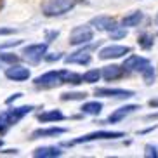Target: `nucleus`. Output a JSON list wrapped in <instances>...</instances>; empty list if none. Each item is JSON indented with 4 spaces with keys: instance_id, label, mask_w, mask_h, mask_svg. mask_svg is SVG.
I'll return each mask as SVG.
<instances>
[{
    "instance_id": "1",
    "label": "nucleus",
    "mask_w": 158,
    "mask_h": 158,
    "mask_svg": "<svg viewBox=\"0 0 158 158\" xmlns=\"http://www.w3.org/2000/svg\"><path fill=\"white\" fill-rule=\"evenodd\" d=\"M33 110V106H19V108H10V110H5V111L0 113V135L5 134L7 129L12 125H16L24 115H28Z\"/></svg>"
},
{
    "instance_id": "2",
    "label": "nucleus",
    "mask_w": 158,
    "mask_h": 158,
    "mask_svg": "<svg viewBox=\"0 0 158 158\" xmlns=\"http://www.w3.org/2000/svg\"><path fill=\"white\" fill-rule=\"evenodd\" d=\"M78 2L80 0H45L42 4V12L49 18L61 16L68 12V10H71Z\"/></svg>"
},
{
    "instance_id": "3",
    "label": "nucleus",
    "mask_w": 158,
    "mask_h": 158,
    "mask_svg": "<svg viewBox=\"0 0 158 158\" xmlns=\"http://www.w3.org/2000/svg\"><path fill=\"white\" fill-rule=\"evenodd\" d=\"M68 71L66 70H57V71H47V73L40 75L35 78V85L37 87H44V89H51V87H57V85L64 84V78Z\"/></svg>"
},
{
    "instance_id": "4",
    "label": "nucleus",
    "mask_w": 158,
    "mask_h": 158,
    "mask_svg": "<svg viewBox=\"0 0 158 158\" xmlns=\"http://www.w3.org/2000/svg\"><path fill=\"white\" fill-rule=\"evenodd\" d=\"M120 137H125L123 132H108V130H99V132H92V134L82 135L78 139L71 141V143H66V146H73V144H80V143H90V141H104V139H120Z\"/></svg>"
},
{
    "instance_id": "5",
    "label": "nucleus",
    "mask_w": 158,
    "mask_h": 158,
    "mask_svg": "<svg viewBox=\"0 0 158 158\" xmlns=\"http://www.w3.org/2000/svg\"><path fill=\"white\" fill-rule=\"evenodd\" d=\"M23 57L26 61H30L31 64H38L42 57L47 54V44H33V45H28L23 49Z\"/></svg>"
},
{
    "instance_id": "6",
    "label": "nucleus",
    "mask_w": 158,
    "mask_h": 158,
    "mask_svg": "<svg viewBox=\"0 0 158 158\" xmlns=\"http://www.w3.org/2000/svg\"><path fill=\"white\" fill-rule=\"evenodd\" d=\"M94 38V31L89 26H77L70 35V44L71 45H84L89 44Z\"/></svg>"
},
{
    "instance_id": "7",
    "label": "nucleus",
    "mask_w": 158,
    "mask_h": 158,
    "mask_svg": "<svg viewBox=\"0 0 158 158\" xmlns=\"http://www.w3.org/2000/svg\"><path fill=\"white\" fill-rule=\"evenodd\" d=\"M130 52H132V49L127 45H108L99 51V57L104 61L116 59V57H122V56H125V54H130Z\"/></svg>"
},
{
    "instance_id": "8",
    "label": "nucleus",
    "mask_w": 158,
    "mask_h": 158,
    "mask_svg": "<svg viewBox=\"0 0 158 158\" xmlns=\"http://www.w3.org/2000/svg\"><path fill=\"white\" fill-rule=\"evenodd\" d=\"M96 96H102V98H132L134 90H127V89H110V87H99L96 89Z\"/></svg>"
},
{
    "instance_id": "9",
    "label": "nucleus",
    "mask_w": 158,
    "mask_h": 158,
    "mask_svg": "<svg viewBox=\"0 0 158 158\" xmlns=\"http://www.w3.org/2000/svg\"><path fill=\"white\" fill-rule=\"evenodd\" d=\"M90 51H92V47H85L82 51H77V52H73V54H70L64 61L68 64H89L90 59H92Z\"/></svg>"
},
{
    "instance_id": "10",
    "label": "nucleus",
    "mask_w": 158,
    "mask_h": 158,
    "mask_svg": "<svg viewBox=\"0 0 158 158\" xmlns=\"http://www.w3.org/2000/svg\"><path fill=\"white\" fill-rule=\"evenodd\" d=\"M5 77L9 80H14V82H23V80H28L30 78V70L28 68H23L19 64H12L10 68H7L5 71Z\"/></svg>"
},
{
    "instance_id": "11",
    "label": "nucleus",
    "mask_w": 158,
    "mask_h": 158,
    "mask_svg": "<svg viewBox=\"0 0 158 158\" xmlns=\"http://www.w3.org/2000/svg\"><path fill=\"white\" fill-rule=\"evenodd\" d=\"M149 63V59L146 57H141V56H129L123 63V70L125 71H141L144 66Z\"/></svg>"
},
{
    "instance_id": "12",
    "label": "nucleus",
    "mask_w": 158,
    "mask_h": 158,
    "mask_svg": "<svg viewBox=\"0 0 158 158\" xmlns=\"http://www.w3.org/2000/svg\"><path fill=\"white\" fill-rule=\"evenodd\" d=\"M90 24H92L94 28L101 30V31H113L115 28H118L116 26V21L113 18H106V16H99V18H94L92 21H90Z\"/></svg>"
},
{
    "instance_id": "13",
    "label": "nucleus",
    "mask_w": 158,
    "mask_h": 158,
    "mask_svg": "<svg viewBox=\"0 0 158 158\" xmlns=\"http://www.w3.org/2000/svg\"><path fill=\"white\" fill-rule=\"evenodd\" d=\"M135 110H139L137 104H127V106H122V108H118L116 111H113L111 115L108 116V122H110V123H116V122L123 120L125 116H129L130 113H134Z\"/></svg>"
},
{
    "instance_id": "14",
    "label": "nucleus",
    "mask_w": 158,
    "mask_h": 158,
    "mask_svg": "<svg viewBox=\"0 0 158 158\" xmlns=\"http://www.w3.org/2000/svg\"><path fill=\"white\" fill-rule=\"evenodd\" d=\"M66 129L63 127H49V129H37L31 134V139H40V137H56V135L64 134Z\"/></svg>"
},
{
    "instance_id": "15",
    "label": "nucleus",
    "mask_w": 158,
    "mask_h": 158,
    "mask_svg": "<svg viewBox=\"0 0 158 158\" xmlns=\"http://www.w3.org/2000/svg\"><path fill=\"white\" fill-rule=\"evenodd\" d=\"M63 151L56 146H44V148H37L33 151V156L35 158H56V156H61Z\"/></svg>"
},
{
    "instance_id": "16",
    "label": "nucleus",
    "mask_w": 158,
    "mask_h": 158,
    "mask_svg": "<svg viewBox=\"0 0 158 158\" xmlns=\"http://www.w3.org/2000/svg\"><path fill=\"white\" fill-rule=\"evenodd\" d=\"M125 73L123 70V66H118V64H111V66H106L104 70H102L101 77H104V80L108 82H111V80H116V78H122Z\"/></svg>"
},
{
    "instance_id": "17",
    "label": "nucleus",
    "mask_w": 158,
    "mask_h": 158,
    "mask_svg": "<svg viewBox=\"0 0 158 158\" xmlns=\"http://www.w3.org/2000/svg\"><path fill=\"white\" fill-rule=\"evenodd\" d=\"M38 120L44 122V123H47V122H61V120H64V115L59 110H52V111L40 113L38 115Z\"/></svg>"
},
{
    "instance_id": "18",
    "label": "nucleus",
    "mask_w": 158,
    "mask_h": 158,
    "mask_svg": "<svg viewBox=\"0 0 158 158\" xmlns=\"http://www.w3.org/2000/svg\"><path fill=\"white\" fill-rule=\"evenodd\" d=\"M102 110V102L99 101H90V102H85L84 106H82V113H85V115H99Z\"/></svg>"
},
{
    "instance_id": "19",
    "label": "nucleus",
    "mask_w": 158,
    "mask_h": 158,
    "mask_svg": "<svg viewBox=\"0 0 158 158\" xmlns=\"http://www.w3.org/2000/svg\"><path fill=\"white\" fill-rule=\"evenodd\" d=\"M143 12L141 10H135V12H132V14H129V16H125L123 18V21H122V24L123 26H137V24L143 21Z\"/></svg>"
},
{
    "instance_id": "20",
    "label": "nucleus",
    "mask_w": 158,
    "mask_h": 158,
    "mask_svg": "<svg viewBox=\"0 0 158 158\" xmlns=\"http://www.w3.org/2000/svg\"><path fill=\"white\" fill-rule=\"evenodd\" d=\"M139 73L143 75V80H144V84L146 85H151L155 82V70H153V66H151V63H148Z\"/></svg>"
},
{
    "instance_id": "21",
    "label": "nucleus",
    "mask_w": 158,
    "mask_h": 158,
    "mask_svg": "<svg viewBox=\"0 0 158 158\" xmlns=\"http://www.w3.org/2000/svg\"><path fill=\"white\" fill-rule=\"evenodd\" d=\"M137 44H139V47H143V49H151L155 44V38L153 35H149V33H143V35H139V38H137Z\"/></svg>"
},
{
    "instance_id": "22",
    "label": "nucleus",
    "mask_w": 158,
    "mask_h": 158,
    "mask_svg": "<svg viewBox=\"0 0 158 158\" xmlns=\"http://www.w3.org/2000/svg\"><path fill=\"white\" fill-rule=\"evenodd\" d=\"M99 78H101V71L99 70H89L87 73L82 75V82H85V84H96Z\"/></svg>"
},
{
    "instance_id": "23",
    "label": "nucleus",
    "mask_w": 158,
    "mask_h": 158,
    "mask_svg": "<svg viewBox=\"0 0 158 158\" xmlns=\"http://www.w3.org/2000/svg\"><path fill=\"white\" fill-rule=\"evenodd\" d=\"M87 98L85 92H64L61 94V101H84Z\"/></svg>"
},
{
    "instance_id": "24",
    "label": "nucleus",
    "mask_w": 158,
    "mask_h": 158,
    "mask_svg": "<svg viewBox=\"0 0 158 158\" xmlns=\"http://www.w3.org/2000/svg\"><path fill=\"white\" fill-rule=\"evenodd\" d=\"M0 61H2V63L14 64V63H18V61H19V57L16 56V54H12V52H0Z\"/></svg>"
},
{
    "instance_id": "25",
    "label": "nucleus",
    "mask_w": 158,
    "mask_h": 158,
    "mask_svg": "<svg viewBox=\"0 0 158 158\" xmlns=\"http://www.w3.org/2000/svg\"><path fill=\"white\" fill-rule=\"evenodd\" d=\"M144 156L146 158H158V148L155 144H146L144 146Z\"/></svg>"
},
{
    "instance_id": "26",
    "label": "nucleus",
    "mask_w": 158,
    "mask_h": 158,
    "mask_svg": "<svg viewBox=\"0 0 158 158\" xmlns=\"http://www.w3.org/2000/svg\"><path fill=\"white\" fill-rule=\"evenodd\" d=\"M64 84H73V85L82 84V75H78V73H68V75H66V78H64Z\"/></svg>"
},
{
    "instance_id": "27",
    "label": "nucleus",
    "mask_w": 158,
    "mask_h": 158,
    "mask_svg": "<svg viewBox=\"0 0 158 158\" xmlns=\"http://www.w3.org/2000/svg\"><path fill=\"white\" fill-rule=\"evenodd\" d=\"M125 35H127L125 30H118V31H116V28H115V30L111 31V38H113V40H116V38H123Z\"/></svg>"
},
{
    "instance_id": "28",
    "label": "nucleus",
    "mask_w": 158,
    "mask_h": 158,
    "mask_svg": "<svg viewBox=\"0 0 158 158\" xmlns=\"http://www.w3.org/2000/svg\"><path fill=\"white\" fill-rule=\"evenodd\" d=\"M49 63H52V61H57V59H61V54H51V56H44Z\"/></svg>"
},
{
    "instance_id": "29",
    "label": "nucleus",
    "mask_w": 158,
    "mask_h": 158,
    "mask_svg": "<svg viewBox=\"0 0 158 158\" xmlns=\"http://www.w3.org/2000/svg\"><path fill=\"white\" fill-rule=\"evenodd\" d=\"M21 96H23V94H21V92H16V94H12V96H10V98L7 99V101H5V102H7V104H10V102H12V101H16V99H19V98H21Z\"/></svg>"
},
{
    "instance_id": "30",
    "label": "nucleus",
    "mask_w": 158,
    "mask_h": 158,
    "mask_svg": "<svg viewBox=\"0 0 158 158\" xmlns=\"http://www.w3.org/2000/svg\"><path fill=\"white\" fill-rule=\"evenodd\" d=\"M14 28H0V35H12Z\"/></svg>"
},
{
    "instance_id": "31",
    "label": "nucleus",
    "mask_w": 158,
    "mask_h": 158,
    "mask_svg": "<svg viewBox=\"0 0 158 158\" xmlns=\"http://www.w3.org/2000/svg\"><path fill=\"white\" fill-rule=\"evenodd\" d=\"M57 35H59L57 31H49V33H47V40H49V42H52V38H56Z\"/></svg>"
},
{
    "instance_id": "32",
    "label": "nucleus",
    "mask_w": 158,
    "mask_h": 158,
    "mask_svg": "<svg viewBox=\"0 0 158 158\" xmlns=\"http://www.w3.org/2000/svg\"><path fill=\"white\" fill-rule=\"evenodd\" d=\"M0 153H5V155H18L19 151L14 148V149H4V151H0Z\"/></svg>"
},
{
    "instance_id": "33",
    "label": "nucleus",
    "mask_w": 158,
    "mask_h": 158,
    "mask_svg": "<svg viewBox=\"0 0 158 158\" xmlns=\"http://www.w3.org/2000/svg\"><path fill=\"white\" fill-rule=\"evenodd\" d=\"M144 118H146V120H158V113H151V115H146Z\"/></svg>"
},
{
    "instance_id": "34",
    "label": "nucleus",
    "mask_w": 158,
    "mask_h": 158,
    "mask_svg": "<svg viewBox=\"0 0 158 158\" xmlns=\"http://www.w3.org/2000/svg\"><path fill=\"white\" fill-rule=\"evenodd\" d=\"M151 108H158V99H149V102H148Z\"/></svg>"
},
{
    "instance_id": "35",
    "label": "nucleus",
    "mask_w": 158,
    "mask_h": 158,
    "mask_svg": "<svg viewBox=\"0 0 158 158\" xmlns=\"http://www.w3.org/2000/svg\"><path fill=\"white\" fill-rule=\"evenodd\" d=\"M155 21H156V24H158V14H156V19H155Z\"/></svg>"
},
{
    "instance_id": "36",
    "label": "nucleus",
    "mask_w": 158,
    "mask_h": 158,
    "mask_svg": "<svg viewBox=\"0 0 158 158\" xmlns=\"http://www.w3.org/2000/svg\"><path fill=\"white\" fill-rule=\"evenodd\" d=\"M0 148H2V139H0Z\"/></svg>"
},
{
    "instance_id": "37",
    "label": "nucleus",
    "mask_w": 158,
    "mask_h": 158,
    "mask_svg": "<svg viewBox=\"0 0 158 158\" xmlns=\"http://www.w3.org/2000/svg\"><path fill=\"white\" fill-rule=\"evenodd\" d=\"M0 7H2V0H0Z\"/></svg>"
}]
</instances>
